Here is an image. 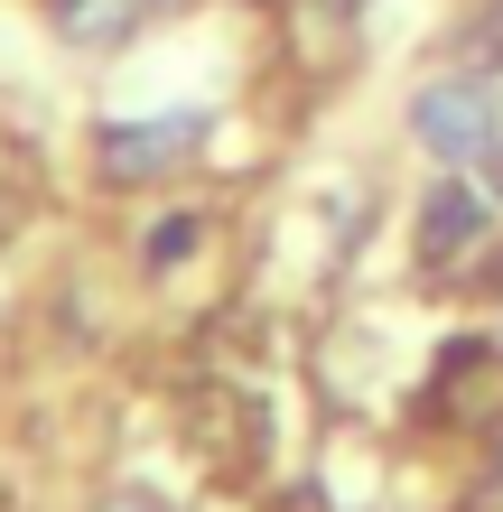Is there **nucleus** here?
<instances>
[{
  "instance_id": "1",
  "label": "nucleus",
  "mask_w": 503,
  "mask_h": 512,
  "mask_svg": "<svg viewBox=\"0 0 503 512\" xmlns=\"http://www.w3.org/2000/svg\"><path fill=\"white\" fill-rule=\"evenodd\" d=\"M410 131H420V149H429L438 168L494 159V84H485V75H438V84H420Z\"/></svg>"
},
{
  "instance_id": "2",
  "label": "nucleus",
  "mask_w": 503,
  "mask_h": 512,
  "mask_svg": "<svg viewBox=\"0 0 503 512\" xmlns=\"http://www.w3.org/2000/svg\"><path fill=\"white\" fill-rule=\"evenodd\" d=\"M485 224H494V196H485L466 168H448V177L420 196V261L438 270L448 252H476V243H485Z\"/></svg>"
},
{
  "instance_id": "3",
  "label": "nucleus",
  "mask_w": 503,
  "mask_h": 512,
  "mask_svg": "<svg viewBox=\"0 0 503 512\" xmlns=\"http://www.w3.org/2000/svg\"><path fill=\"white\" fill-rule=\"evenodd\" d=\"M205 140V112H168V122H103V177H159Z\"/></svg>"
},
{
  "instance_id": "4",
  "label": "nucleus",
  "mask_w": 503,
  "mask_h": 512,
  "mask_svg": "<svg viewBox=\"0 0 503 512\" xmlns=\"http://www.w3.org/2000/svg\"><path fill=\"white\" fill-rule=\"evenodd\" d=\"M56 28H66V38H122L131 28V0H56Z\"/></svg>"
},
{
  "instance_id": "5",
  "label": "nucleus",
  "mask_w": 503,
  "mask_h": 512,
  "mask_svg": "<svg viewBox=\"0 0 503 512\" xmlns=\"http://www.w3.org/2000/svg\"><path fill=\"white\" fill-rule=\"evenodd\" d=\"M140 252H150V261H187V252H196V224L177 215V224H159V233H150V243H140Z\"/></svg>"
},
{
  "instance_id": "6",
  "label": "nucleus",
  "mask_w": 503,
  "mask_h": 512,
  "mask_svg": "<svg viewBox=\"0 0 503 512\" xmlns=\"http://www.w3.org/2000/svg\"><path fill=\"white\" fill-rule=\"evenodd\" d=\"M103 512H168V503H159V494H112Z\"/></svg>"
},
{
  "instance_id": "7",
  "label": "nucleus",
  "mask_w": 503,
  "mask_h": 512,
  "mask_svg": "<svg viewBox=\"0 0 503 512\" xmlns=\"http://www.w3.org/2000/svg\"><path fill=\"white\" fill-rule=\"evenodd\" d=\"M317 10H336V19H345V10H364V0H317Z\"/></svg>"
},
{
  "instance_id": "8",
  "label": "nucleus",
  "mask_w": 503,
  "mask_h": 512,
  "mask_svg": "<svg viewBox=\"0 0 503 512\" xmlns=\"http://www.w3.org/2000/svg\"><path fill=\"white\" fill-rule=\"evenodd\" d=\"M494 187H503V140H494Z\"/></svg>"
}]
</instances>
